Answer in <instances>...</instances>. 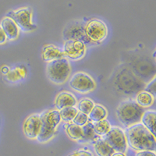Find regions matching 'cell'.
<instances>
[{
  "mask_svg": "<svg viewBox=\"0 0 156 156\" xmlns=\"http://www.w3.org/2000/svg\"><path fill=\"white\" fill-rule=\"evenodd\" d=\"M125 135L128 146L134 151H155V136L142 123H137L128 127Z\"/></svg>",
  "mask_w": 156,
  "mask_h": 156,
  "instance_id": "6da1fadb",
  "label": "cell"
},
{
  "mask_svg": "<svg viewBox=\"0 0 156 156\" xmlns=\"http://www.w3.org/2000/svg\"><path fill=\"white\" fill-rule=\"evenodd\" d=\"M113 83L117 90L127 95H136L143 90L146 83L128 66H122L115 73Z\"/></svg>",
  "mask_w": 156,
  "mask_h": 156,
  "instance_id": "7a4b0ae2",
  "label": "cell"
},
{
  "mask_svg": "<svg viewBox=\"0 0 156 156\" xmlns=\"http://www.w3.org/2000/svg\"><path fill=\"white\" fill-rule=\"evenodd\" d=\"M145 112L144 108L133 99L122 101L116 108V116L125 127L128 128L137 123H140L142 115Z\"/></svg>",
  "mask_w": 156,
  "mask_h": 156,
  "instance_id": "3957f363",
  "label": "cell"
},
{
  "mask_svg": "<svg viewBox=\"0 0 156 156\" xmlns=\"http://www.w3.org/2000/svg\"><path fill=\"white\" fill-rule=\"evenodd\" d=\"M58 109L48 110L41 114V129L36 140L39 143H47L55 136L56 129L61 122Z\"/></svg>",
  "mask_w": 156,
  "mask_h": 156,
  "instance_id": "277c9868",
  "label": "cell"
},
{
  "mask_svg": "<svg viewBox=\"0 0 156 156\" xmlns=\"http://www.w3.org/2000/svg\"><path fill=\"white\" fill-rule=\"evenodd\" d=\"M71 73V66L66 58H61L48 62L47 77L55 84H62L68 80Z\"/></svg>",
  "mask_w": 156,
  "mask_h": 156,
  "instance_id": "5b68a950",
  "label": "cell"
},
{
  "mask_svg": "<svg viewBox=\"0 0 156 156\" xmlns=\"http://www.w3.org/2000/svg\"><path fill=\"white\" fill-rule=\"evenodd\" d=\"M5 16L11 18L20 30L23 32H31L37 29V26L32 22V9L30 7H22L9 11Z\"/></svg>",
  "mask_w": 156,
  "mask_h": 156,
  "instance_id": "8992f818",
  "label": "cell"
},
{
  "mask_svg": "<svg viewBox=\"0 0 156 156\" xmlns=\"http://www.w3.org/2000/svg\"><path fill=\"white\" fill-rule=\"evenodd\" d=\"M113 148L115 152L126 153L127 151V141L123 129L119 126H112L109 131L101 136Z\"/></svg>",
  "mask_w": 156,
  "mask_h": 156,
  "instance_id": "52a82bcc",
  "label": "cell"
},
{
  "mask_svg": "<svg viewBox=\"0 0 156 156\" xmlns=\"http://www.w3.org/2000/svg\"><path fill=\"white\" fill-rule=\"evenodd\" d=\"M69 85L75 91L81 94H87L95 89L96 83L89 74L83 72H78L70 78Z\"/></svg>",
  "mask_w": 156,
  "mask_h": 156,
  "instance_id": "ba28073f",
  "label": "cell"
},
{
  "mask_svg": "<svg viewBox=\"0 0 156 156\" xmlns=\"http://www.w3.org/2000/svg\"><path fill=\"white\" fill-rule=\"evenodd\" d=\"M84 32L90 40L95 42H101L108 36V27L102 20L94 18L87 22Z\"/></svg>",
  "mask_w": 156,
  "mask_h": 156,
  "instance_id": "9c48e42d",
  "label": "cell"
},
{
  "mask_svg": "<svg viewBox=\"0 0 156 156\" xmlns=\"http://www.w3.org/2000/svg\"><path fill=\"white\" fill-rule=\"evenodd\" d=\"M63 51L65 58L72 60H80L86 54V45L80 40L69 39L64 43Z\"/></svg>",
  "mask_w": 156,
  "mask_h": 156,
  "instance_id": "30bf717a",
  "label": "cell"
},
{
  "mask_svg": "<svg viewBox=\"0 0 156 156\" xmlns=\"http://www.w3.org/2000/svg\"><path fill=\"white\" fill-rule=\"evenodd\" d=\"M41 115L33 114L25 119L23 131L25 136L30 140H36L41 129Z\"/></svg>",
  "mask_w": 156,
  "mask_h": 156,
  "instance_id": "8fae6325",
  "label": "cell"
},
{
  "mask_svg": "<svg viewBox=\"0 0 156 156\" xmlns=\"http://www.w3.org/2000/svg\"><path fill=\"white\" fill-rule=\"evenodd\" d=\"M4 33H5L6 38L9 41H14L20 35V29L17 25L11 18L5 16L1 20V24Z\"/></svg>",
  "mask_w": 156,
  "mask_h": 156,
  "instance_id": "7c38bea8",
  "label": "cell"
},
{
  "mask_svg": "<svg viewBox=\"0 0 156 156\" xmlns=\"http://www.w3.org/2000/svg\"><path fill=\"white\" fill-rule=\"evenodd\" d=\"M76 99L75 96L67 91H62L58 94L55 100V105L58 110L66 107H75Z\"/></svg>",
  "mask_w": 156,
  "mask_h": 156,
  "instance_id": "4fadbf2b",
  "label": "cell"
},
{
  "mask_svg": "<svg viewBox=\"0 0 156 156\" xmlns=\"http://www.w3.org/2000/svg\"><path fill=\"white\" fill-rule=\"evenodd\" d=\"M65 58L62 49L54 44H47L43 48L42 58L44 62H49L58 58Z\"/></svg>",
  "mask_w": 156,
  "mask_h": 156,
  "instance_id": "5bb4252c",
  "label": "cell"
},
{
  "mask_svg": "<svg viewBox=\"0 0 156 156\" xmlns=\"http://www.w3.org/2000/svg\"><path fill=\"white\" fill-rule=\"evenodd\" d=\"M94 152L98 156H112L115 152L111 146L100 136L93 143Z\"/></svg>",
  "mask_w": 156,
  "mask_h": 156,
  "instance_id": "9a60e30c",
  "label": "cell"
},
{
  "mask_svg": "<svg viewBox=\"0 0 156 156\" xmlns=\"http://www.w3.org/2000/svg\"><path fill=\"white\" fill-rule=\"evenodd\" d=\"M83 129V135L81 138L78 140V143L80 144H87V143H94L97 139L100 137L98 136L93 129L92 122H87L83 126H82Z\"/></svg>",
  "mask_w": 156,
  "mask_h": 156,
  "instance_id": "2e32d148",
  "label": "cell"
},
{
  "mask_svg": "<svg viewBox=\"0 0 156 156\" xmlns=\"http://www.w3.org/2000/svg\"><path fill=\"white\" fill-rule=\"evenodd\" d=\"M155 120L156 112L154 110H147L145 111L142 115L141 122L148 130L155 136Z\"/></svg>",
  "mask_w": 156,
  "mask_h": 156,
  "instance_id": "e0dca14e",
  "label": "cell"
},
{
  "mask_svg": "<svg viewBox=\"0 0 156 156\" xmlns=\"http://www.w3.org/2000/svg\"><path fill=\"white\" fill-rule=\"evenodd\" d=\"M108 115V111L101 105H94L92 110L88 115V119L90 122H98L106 119Z\"/></svg>",
  "mask_w": 156,
  "mask_h": 156,
  "instance_id": "ac0fdd59",
  "label": "cell"
},
{
  "mask_svg": "<svg viewBox=\"0 0 156 156\" xmlns=\"http://www.w3.org/2000/svg\"><path fill=\"white\" fill-rule=\"evenodd\" d=\"M135 101L142 108H148L153 105L154 101V97L145 90H141L136 94Z\"/></svg>",
  "mask_w": 156,
  "mask_h": 156,
  "instance_id": "d6986e66",
  "label": "cell"
},
{
  "mask_svg": "<svg viewBox=\"0 0 156 156\" xmlns=\"http://www.w3.org/2000/svg\"><path fill=\"white\" fill-rule=\"evenodd\" d=\"M66 133L71 140L77 141L83 135V129L74 123H69L66 126Z\"/></svg>",
  "mask_w": 156,
  "mask_h": 156,
  "instance_id": "ffe728a7",
  "label": "cell"
},
{
  "mask_svg": "<svg viewBox=\"0 0 156 156\" xmlns=\"http://www.w3.org/2000/svg\"><path fill=\"white\" fill-rule=\"evenodd\" d=\"M92 124L94 132L98 136H105L112 127L110 122L106 119L98 121V122H92Z\"/></svg>",
  "mask_w": 156,
  "mask_h": 156,
  "instance_id": "44dd1931",
  "label": "cell"
},
{
  "mask_svg": "<svg viewBox=\"0 0 156 156\" xmlns=\"http://www.w3.org/2000/svg\"><path fill=\"white\" fill-rule=\"evenodd\" d=\"M58 111H59L61 120L66 122H72L78 112L77 108L75 107H66V108H63Z\"/></svg>",
  "mask_w": 156,
  "mask_h": 156,
  "instance_id": "7402d4cb",
  "label": "cell"
},
{
  "mask_svg": "<svg viewBox=\"0 0 156 156\" xmlns=\"http://www.w3.org/2000/svg\"><path fill=\"white\" fill-rule=\"evenodd\" d=\"M94 106V103L92 100L90 98H83V99H80L77 103L76 108L79 112H81L88 115Z\"/></svg>",
  "mask_w": 156,
  "mask_h": 156,
  "instance_id": "603a6c76",
  "label": "cell"
},
{
  "mask_svg": "<svg viewBox=\"0 0 156 156\" xmlns=\"http://www.w3.org/2000/svg\"><path fill=\"white\" fill-rule=\"evenodd\" d=\"M88 121V115L78 111L77 114H76V116L74 117V119H73L72 122H73V123H74V124L77 125V126H81L82 127V126H84Z\"/></svg>",
  "mask_w": 156,
  "mask_h": 156,
  "instance_id": "cb8c5ba5",
  "label": "cell"
},
{
  "mask_svg": "<svg viewBox=\"0 0 156 156\" xmlns=\"http://www.w3.org/2000/svg\"><path fill=\"white\" fill-rule=\"evenodd\" d=\"M155 90H156V87H155V78L153 77V79L151 80H150V82L148 83L147 85L145 86L144 87V90L147 91V92L150 93L151 94H152L154 97H155Z\"/></svg>",
  "mask_w": 156,
  "mask_h": 156,
  "instance_id": "d4e9b609",
  "label": "cell"
},
{
  "mask_svg": "<svg viewBox=\"0 0 156 156\" xmlns=\"http://www.w3.org/2000/svg\"><path fill=\"white\" fill-rule=\"evenodd\" d=\"M67 156H94V154L88 149H79Z\"/></svg>",
  "mask_w": 156,
  "mask_h": 156,
  "instance_id": "484cf974",
  "label": "cell"
},
{
  "mask_svg": "<svg viewBox=\"0 0 156 156\" xmlns=\"http://www.w3.org/2000/svg\"><path fill=\"white\" fill-rule=\"evenodd\" d=\"M135 156H156V154L153 151H136Z\"/></svg>",
  "mask_w": 156,
  "mask_h": 156,
  "instance_id": "4316f807",
  "label": "cell"
},
{
  "mask_svg": "<svg viewBox=\"0 0 156 156\" xmlns=\"http://www.w3.org/2000/svg\"><path fill=\"white\" fill-rule=\"evenodd\" d=\"M6 41H7L6 36H5V33H4L3 30H2V27L0 26V44H5Z\"/></svg>",
  "mask_w": 156,
  "mask_h": 156,
  "instance_id": "83f0119b",
  "label": "cell"
},
{
  "mask_svg": "<svg viewBox=\"0 0 156 156\" xmlns=\"http://www.w3.org/2000/svg\"><path fill=\"white\" fill-rule=\"evenodd\" d=\"M9 68L7 67V66H4V67L2 68V73H4V74H5V73H9Z\"/></svg>",
  "mask_w": 156,
  "mask_h": 156,
  "instance_id": "f1b7e54d",
  "label": "cell"
},
{
  "mask_svg": "<svg viewBox=\"0 0 156 156\" xmlns=\"http://www.w3.org/2000/svg\"><path fill=\"white\" fill-rule=\"evenodd\" d=\"M112 156H126L125 153L122 152H115Z\"/></svg>",
  "mask_w": 156,
  "mask_h": 156,
  "instance_id": "f546056e",
  "label": "cell"
}]
</instances>
